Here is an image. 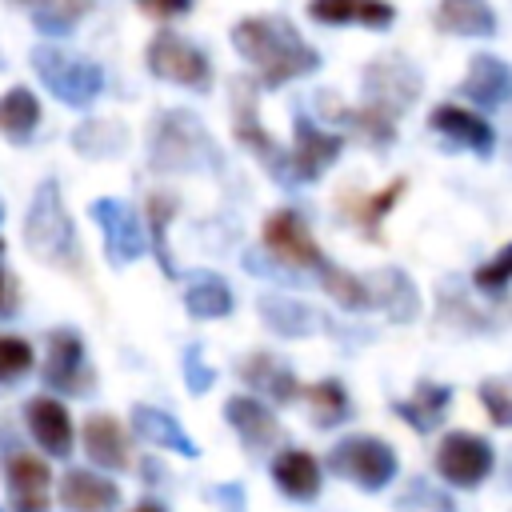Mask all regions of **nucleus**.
<instances>
[{
	"mask_svg": "<svg viewBox=\"0 0 512 512\" xmlns=\"http://www.w3.org/2000/svg\"><path fill=\"white\" fill-rule=\"evenodd\" d=\"M264 248H268L276 260L296 264V268H320V264L328 260V256L316 248V240H312L304 216L292 212V208H280V212H272V216L264 220Z\"/></svg>",
	"mask_w": 512,
	"mask_h": 512,
	"instance_id": "9",
	"label": "nucleus"
},
{
	"mask_svg": "<svg viewBox=\"0 0 512 512\" xmlns=\"http://www.w3.org/2000/svg\"><path fill=\"white\" fill-rule=\"evenodd\" d=\"M480 404H484V412L492 416V424L512 428V384H504V380H484V384H480Z\"/></svg>",
	"mask_w": 512,
	"mask_h": 512,
	"instance_id": "38",
	"label": "nucleus"
},
{
	"mask_svg": "<svg viewBox=\"0 0 512 512\" xmlns=\"http://www.w3.org/2000/svg\"><path fill=\"white\" fill-rule=\"evenodd\" d=\"M436 28L452 36H492L496 12L484 0H440L436 4Z\"/></svg>",
	"mask_w": 512,
	"mask_h": 512,
	"instance_id": "24",
	"label": "nucleus"
},
{
	"mask_svg": "<svg viewBox=\"0 0 512 512\" xmlns=\"http://www.w3.org/2000/svg\"><path fill=\"white\" fill-rule=\"evenodd\" d=\"M304 396H308L312 420H316L320 428H332V424H340V420L348 416V392H344L340 380H316V384L304 388Z\"/></svg>",
	"mask_w": 512,
	"mask_h": 512,
	"instance_id": "33",
	"label": "nucleus"
},
{
	"mask_svg": "<svg viewBox=\"0 0 512 512\" xmlns=\"http://www.w3.org/2000/svg\"><path fill=\"white\" fill-rule=\"evenodd\" d=\"M376 284H380V296H372V304H380L396 324H404V320L416 316L420 296H416L412 280H408L400 268H384V272H376Z\"/></svg>",
	"mask_w": 512,
	"mask_h": 512,
	"instance_id": "30",
	"label": "nucleus"
},
{
	"mask_svg": "<svg viewBox=\"0 0 512 512\" xmlns=\"http://www.w3.org/2000/svg\"><path fill=\"white\" fill-rule=\"evenodd\" d=\"M72 144L80 152H88V156H108V152L124 148V132H120V124H84L72 136Z\"/></svg>",
	"mask_w": 512,
	"mask_h": 512,
	"instance_id": "36",
	"label": "nucleus"
},
{
	"mask_svg": "<svg viewBox=\"0 0 512 512\" xmlns=\"http://www.w3.org/2000/svg\"><path fill=\"white\" fill-rule=\"evenodd\" d=\"M328 468L368 492H380L396 476V452L376 436H348L328 452Z\"/></svg>",
	"mask_w": 512,
	"mask_h": 512,
	"instance_id": "5",
	"label": "nucleus"
},
{
	"mask_svg": "<svg viewBox=\"0 0 512 512\" xmlns=\"http://www.w3.org/2000/svg\"><path fill=\"white\" fill-rule=\"evenodd\" d=\"M340 148H344L340 136L316 128L312 120L300 116V120H296V132H292V152H288V172H292V180H320V176L332 168V160L340 156Z\"/></svg>",
	"mask_w": 512,
	"mask_h": 512,
	"instance_id": "12",
	"label": "nucleus"
},
{
	"mask_svg": "<svg viewBox=\"0 0 512 512\" xmlns=\"http://www.w3.org/2000/svg\"><path fill=\"white\" fill-rule=\"evenodd\" d=\"M224 416H228V424L240 432V440H244L248 448H268V444L280 436V424H276L272 408L260 404L256 396H232V400L224 404Z\"/></svg>",
	"mask_w": 512,
	"mask_h": 512,
	"instance_id": "20",
	"label": "nucleus"
},
{
	"mask_svg": "<svg viewBox=\"0 0 512 512\" xmlns=\"http://www.w3.org/2000/svg\"><path fill=\"white\" fill-rule=\"evenodd\" d=\"M136 4H140L148 16H160V20H164V16H180V12L192 8V0H136Z\"/></svg>",
	"mask_w": 512,
	"mask_h": 512,
	"instance_id": "41",
	"label": "nucleus"
},
{
	"mask_svg": "<svg viewBox=\"0 0 512 512\" xmlns=\"http://www.w3.org/2000/svg\"><path fill=\"white\" fill-rule=\"evenodd\" d=\"M4 480L12 492L16 512H48V488H52V468L44 456L32 452H12L4 460Z\"/></svg>",
	"mask_w": 512,
	"mask_h": 512,
	"instance_id": "13",
	"label": "nucleus"
},
{
	"mask_svg": "<svg viewBox=\"0 0 512 512\" xmlns=\"http://www.w3.org/2000/svg\"><path fill=\"white\" fill-rule=\"evenodd\" d=\"M36 124H40V100L28 88H8L0 96V136L28 140Z\"/></svg>",
	"mask_w": 512,
	"mask_h": 512,
	"instance_id": "29",
	"label": "nucleus"
},
{
	"mask_svg": "<svg viewBox=\"0 0 512 512\" xmlns=\"http://www.w3.org/2000/svg\"><path fill=\"white\" fill-rule=\"evenodd\" d=\"M148 72L160 76V80H172V84H184V88H196L204 92L212 84V64L208 56L188 44L184 36L176 32H156L148 40Z\"/></svg>",
	"mask_w": 512,
	"mask_h": 512,
	"instance_id": "6",
	"label": "nucleus"
},
{
	"mask_svg": "<svg viewBox=\"0 0 512 512\" xmlns=\"http://www.w3.org/2000/svg\"><path fill=\"white\" fill-rule=\"evenodd\" d=\"M152 168L160 172H212L220 168V148L200 124V116L172 108L152 120Z\"/></svg>",
	"mask_w": 512,
	"mask_h": 512,
	"instance_id": "2",
	"label": "nucleus"
},
{
	"mask_svg": "<svg viewBox=\"0 0 512 512\" xmlns=\"http://www.w3.org/2000/svg\"><path fill=\"white\" fill-rule=\"evenodd\" d=\"M232 92H236L232 108H236V136H240V144H248V148L256 152V160H260L280 184H288V180H292L288 156H284L280 144L264 132V124H260V116H256V96H252L248 80H232Z\"/></svg>",
	"mask_w": 512,
	"mask_h": 512,
	"instance_id": "10",
	"label": "nucleus"
},
{
	"mask_svg": "<svg viewBox=\"0 0 512 512\" xmlns=\"http://www.w3.org/2000/svg\"><path fill=\"white\" fill-rule=\"evenodd\" d=\"M24 244L48 260V264H60V268H76L80 260V244H76V228L64 212V200H60V188L56 180H44L32 196V208H28V220H24Z\"/></svg>",
	"mask_w": 512,
	"mask_h": 512,
	"instance_id": "3",
	"label": "nucleus"
},
{
	"mask_svg": "<svg viewBox=\"0 0 512 512\" xmlns=\"http://www.w3.org/2000/svg\"><path fill=\"white\" fill-rule=\"evenodd\" d=\"M80 440H84V452H88L92 464L112 468V472L128 468V432H124V424L116 416L92 412L84 420V428H80Z\"/></svg>",
	"mask_w": 512,
	"mask_h": 512,
	"instance_id": "16",
	"label": "nucleus"
},
{
	"mask_svg": "<svg viewBox=\"0 0 512 512\" xmlns=\"http://www.w3.org/2000/svg\"><path fill=\"white\" fill-rule=\"evenodd\" d=\"M60 500L68 512H112L120 500V488L92 468H72L60 480Z\"/></svg>",
	"mask_w": 512,
	"mask_h": 512,
	"instance_id": "18",
	"label": "nucleus"
},
{
	"mask_svg": "<svg viewBox=\"0 0 512 512\" xmlns=\"http://www.w3.org/2000/svg\"><path fill=\"white\" fill-rule=\"evenodd\" d=\"M24 420H28L32 440H36L48 456H68V452H72L76 428H72L68 408H64L56 396H32L28 408H24Z\"/></svg>",
	"mask_w": 512,
	"mask_h": 512,
	"instance_id": "14",
	"label": "nucleus"
},
{
	"mask_svg": "<svg viewBox=\"0 0 512 512\" xmlns=\"http://www.w3.org/2000/svg\"><path fill=\"white\" fill-rule=\"evenodd\" d=\"M420 96V72L404 56H376L364 68V104L388 112L392 120Z\"/></svg>",
	"mask_w": 512,
	"mask_h": 512,
	"instance_id": "7",
	"label": "nucleus"
},
{
	"mask_svg": "<svg viewBox=\"0 0 512 512\" xmlns=\"http://www.w3.org/2000/svg\"><path fill=\"white\" fill-rule=\"evenodd\" d=\"M448 400H452V388L424 380V384H416V396H412V400H400V404H396V412H400L412 428L428 432V428H436V424H440V416H444Z\"/></svg>",
	"mask_w": 512,
	"mask_h": 512,
	"instance_id": "31",
	"label": "nucleus"
},
{
	"mask_svg": "<svg viewBox=\"0 0 512 512\" xmlns=\"http://www.w3.org/2000/svg\"><path fill=\"white\" fill-rule=\"evenodd\" d=\"M308 16L320 24H368L384 28L392 24V4L388 0H308Z\"/></svg>",
	"mask_w": 512,
	"mask_h": 512,
	"instance_id": "22",
	"label": "nucleus"
},
{
	"mask_svg": "<svg viewBox=\"0 0 512 512\" xmlns=\"http://www.w3.org/2000/svg\"><path fill=\"white\" fill-rule=\"evenodd\" d=\"M256 308H260L264 324H268L272 332H280V336H312V332L320 328V316H316L304 300H292V296H280V292L260 296Z\"/></svg>",
	"mask_w": 512,
	"mask_h": 512,
	"instance_id": "23",
	"label": "nucleus"
},
{
	"mask_svg": "<svg viewBox=\"0 0 512 512\" xmlns=\"http://www.w3.org/2000/svg\"><path fill=\"white\" fill-rule=\"evenodd\" d=\"M32 68L36 76L48 84V92L60 100V104H72V108H84L100 96L104 88V72L100 64L84 60V56H72L64 48H36L32 52Z\"/></svg>",
	"mask_w": 512,
	"mask_h": 512,
	"instance_id": "4",
	"label": "nucleus"
},
{
	"mask_svg": "<svg viewBox=\"0 0 512 512\" xmlns=\"http://www.w3.org/2000/svg\"><path fill=\"white\" fill-rule=\"evenodd\" d=\"M0 220H4V204H0Z\"/></svg>",
	"mask_w": 512,
	"mask_h": 512,
	"instance_id": "44",
	"label": "nucleus"
},
{
	"mask_svg": "<svg viewBox=\"0 0 512 512\" xmlns=\"http://www.w3.org/2000/svg\"><path fill=\"white\" fill-rule=\"evenodd\" d=\"M176 208H180V200L172 196V192H152L148 196V228H152V244H156V260H160V268L168 272V276H176V268H172V256H168V220L176 216Z\"/></svg>",
	"mask_w": 512,
	"mask_h": 512,
	"instance_id": "34",
	"label": "nucleus"
},
{
	"mask_svg": "<svg viewBox=\"0 0 512 512\" xmlns=\"http://www.w3.org/2000/svg\"><path fill=\"white\" fill-rule=\"evenodd\" d=\"M16 4H24L44 32H68L88 12V0H16Z\"/></svg>",
	"mask_w": 512,
	"mask_h": 512,
	"instance_id": "35",
	"label": "nucleus"
},
{
	"mask_svg": "<svg viewBox=\"0 0 512 512\" xmlns=\"http://www.w3.org/2000/svg\"><path fill=\"white\" fill-rule=\"evenodd\" d=\"M460 96L476 100L480 108H500L512 96V68L500 56H472L468 60V76L460 80Z\"/></svg>",
	"mask_w": 512,
	"mask_h": 512,
	"instance_id": "17",
	"label": "nucleus"
},
{
	"mask_svg": "<svg viewBox=\"0 0 512 512\" xmlns=\"http://www.w3.org/2000/svg\"><path fill=\"white\" fill-rule=\"evenodd\" d=\"M492 464H496L492 444L472 432H448L436 444V472L456 488H476L480 480H488Z\"/></svg>",
	"mask_w": 512,
	"mask_h": 512,
	"instance_id": "8",
	"label": "nucleus"
},
{
	"mask_svg": "<svg viewBox=\"0 0 512 512\" xmlns=\"http://www.w3.org/2000/svg\"><path fill=\"white\" fill-rule=\"evenodd\" d=\"M476 288H484V292H500L508 280H512V244L508 248H500L484 268H476Z\"/></svg>",
	"mask_w": 512,
	"mask_h": 512,
	"instance_id": "39",
	"label": "nucleus"
},
{
	"mask_svg": "<svg viewBox=\"0 0 512 512\" xmlns=\"http://www.w3.org/2000/svg\"><path fill=\"white\" fill-rule=\"evenodd\" d=\"M184 372H188V388H192V392H204V388L212 384V372L204 368L200 348H188V356H184Z\"/></svg>",
	"mask_w": 512,
	"mask_h": 512,
	"instance_id": "40",
	"label": "nucleus"
},
{
	"mask_svg": "<svg viewBox=\"0 0 512 512\" xmlns=\"http://www.w3.org/2000/svg\"><path fill=\"white\" fill-rule=\"evenodd\" d=\"M16 308V280L4 272V264H0V316H8Z\"/></svg>",
	"mask_w": 512,
	"mask_h": 512,
	"instance_id": "42",
	"label": "nucleus"
},
{
	"mask_svg": "<svg viewBox=\"0 0 512 512\" xmlns=\"http://www.w3.org/2000/svg\"><path fill=\"white\" fill-rule=\"evenodd\" d=\"M236 52L256 68L268 88H280L296 76H308L320 64V52L280 16H248L232 28Z\"/></svg>",
	"mask_w": 512,
	"mask_h": 512,
	"instance_id": "1",
	"label": "nucleus"
},
{
	"mask_svg": "<svg viewBox=\"0 0 512 512\" xmlns=\"http://www.w3.org/2000/svg\"><path fill=\"white\" fill-rule=\"evenodd\" d=\"M32 360H36V352L24 336H0V384L20 380L32 368Z\"/></svg>",
	"mask_w": 512,
	"mask_h": 512,
	"instance_id": "37",
	"label": "nucleus"
},
{
	"mask_svg": "<svg viewBox=\"0 0 512 512\" xmlns=\"http://www.w3.org/2000/svg\"><path fill=\"white\" fill-rule=\"evenodd\" d=\"M272 480L292 500H312L320 492V460L304 448H288L272 460Z\"/></svg>",
	"mask_w": 512,
	"mask_h": 512,
	"instance_id": "21",
	"label": "nucleus"
},
{
	"mask_svg": "<svg viewBox=\"0 0 512 512\" xmlns=\"http://www.w3.org/2000/svg\"><path fill=\"white\" fill-rule=\"evenodd\" d=\"M428 124H432V132L448 136L452 144L472 148L476 156H488V152H492V128H488L476 112H468V108H460V104H436L432 116H428Z\"/></svg>",
	"mask_w": 512,
	"mask_h": 512,
	"instance_id": "19",
	"label": "nucleus"
},
{
	"mask_svg": "<svg viewBox=\"0 0 512 512\" xmlns=\"http://www.w3.org/2000/svg\"><path fill=\"white\" fill-rule=\"evenodd\" d=\"M132 512H164V508H160V504H152V500H144V504H136Z\"/></svg>",
	"mask_w": 512,
	"mask_h": 512,
	"instance_id": "43",
	"label": "nucleus"
},
{
	"mask_svg": "<svg viewBox=\"0 0 512 512\" xmlns=\"http://www.w3.org/2000/svg\"><path fill=\"white\" fill-rule=\"evenodd\" d=\"M404 192V176H396L388 188H380L376 196H360V192H344L340 196V212L352 220V224H360L364 228V236H372L376 240V224H380V216L396 204V196Z\"/></svg>",
	"mask_w": 512,
	"mask_h": 512,
	"instance_id": "27",
	"label": "nucleus"
},
{
	"mask_svg": "<svg viewBox=\"0 0 512 512\" xmlns=\"http://www.w3.org/2000/svg\"><path fill=\"white\" fill-rule=\"evenodd\" d=\"M88 212H92V220L104 232V248H108V260L112 264H132L144 252V228H140L132 204L104 196V200H92Z\"/></svg>",
	"mask_w": 512,
	"mask_h": 512,
	"instance_id": "11",
	"label": "nucleus"
},
{
	"mask_svg": "<svg viewBox=\"0 0 512 512\" xmlns=\"http://www.w3.org/2000/svg\"><path fill=\"white\" fill-rule=\"evenodd\" d=\"M44 380L60 392H80L88 388V368H84V340L68 328H56L48 336V360H44Z\"/></svg>",
	"mask_w": 512,
	"mask_h": 512,
	"instance_id": "15",
	"label": "nucleus"
},
{
	"mask_svg": "<svg viewBox=\"0 0 512 512\" xmlns=\"http://www.w3.org/2000/svg\"><path fill=\"white\" fill-rule=\"evenodd\" d=\"M132 424H136V432H140L144 440H152V444H160V448H172V452H180V456H196V444L184 436V428H180L168 412L140 404V408H132Z\"/></svg>",
	"mask_w": 512,
	"mask_h": 512,
	"instance_id": "28",
	"label": "nucleus"
},
{
	"mask_svg": "<svg viewBox=\"0 0 512 512\" xmlns=\"http://www.w3.org/2000/svg\"><path fill=\"white\" fill-rule=\"evenodd\" d=\"M316 272H320V284H324V292H328L336 304H344V308H368V304H372V292H368V284H364L360 276L344 272L340 264L324 260Z\"/></svg>",
	"mask_w": 512,
	"mask_h": 512,
	"instance_id": "32",
	"label": "nucleus"
},
{
	"mask_svg": "<svg viewBox=\"0 0 512 512\" xmlns=\"http://www.w3.org/2000/svg\"><path fill=\"white\" fill-rule=\"evenodd\" d=\"M240 376H244L248 384H256V388H264V392H268L272 400H280V404H288V400L300 396L296 376H292L280 360H272L268 352H252V356L240 364Z\"/></svg>",
	"mask_w": 512,
	"mask_h": 512,
	"instance_id": "25",
	"label": "nucleus"
},
{
	"mask_svg": "<svg viewBox=\"0 0 512 512\" xmlns=\"http://www.w3.org/2000/svg\"><path fill=\"white\" fill-rule=\"evenodd\" d=\"M184 308L200 320H216L232 312V288L216 272H196L184 288Z\"/></svg>",
	"mask_w": 512,
	"mask_h": 512,
	"instance_id": "26",
	"label": "nucleus"
}]
</instances>
